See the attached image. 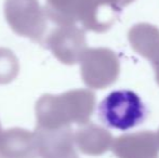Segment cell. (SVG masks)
Instances as JSON below:
<instances>
[{
    "label": "cell",
    "instance_id": "1",
    "mask_svg": "<svg viewBox=\"0 0 159 158\" xmlns=\"http://www.w3.org/2000/svg\"><path fill=\"white\" fill-rule=\"evenodd\" d=\"M95 94L87 89H75L60 95L44 94L36 103L37 128L59 129L70 124H84L92 116Z\"/></svg>",
    "mask_w": 159,
    "mask_h": 158
},
{
    "label": "cell",
    "instance_id": "2",
    "mask_svg": "<svg viewBox=\"0 0 159 158\" xmlns=\"http://www.w3.org/2000/svg\"><path fill=\"white\" fill-rule=\"evenodd\" d=\"M145 106L141 97L131 90L111 92L98 106L100 118L106 126L118 130H129L145 118Z\"/></svg>",
    "mask_w": 159,
    "mask_h": 158
},
{
    "label": "cell",
    "instance_id": "3",
    "mask_svg": "<svg viewBox=\"0 0 159 158\" xmlns=\"http://www.w3.org/2000/svg\"><path fill=\"white\" fill-rule=\"evenodd\" d=\"M4 16L17 35L42 42L48 16L38 0H6Z\"/></svg>",
    "mask_w": 159,
    "mask_h": 158
},
{
    "label": "cell",
    "instance_id": "4",
    "mask_svg": "<svg viewBox=\"0 0 159 158\" xmlns=\"http://www.w3.org/2000/svg\"><path fill=\"white\" fill-rule=\"evenodd\" d=\"M80 62L82 80L89 88L105 89L118 79L120 62L117 54L111 49H87Z\"/></svg>",
    "mask_w": 159,
    "mask_h": 158
},
{
    "label": "cell",
    "instance_id": "5",
    "mask_svg": "<svg viewBox=\"0 0 159 158\" xmlns=\"http://www.w3.org/2000/svg\"><path fill=\"white\" fill-rule=\"evenodd\" d=\"M48 48L60 62L74 65L81 61L87 51L86 33L76 25H61L46 40Z\"/></svg>",
    "mask_w": 159,
    "mask_h": 158
},
{
    "label": "cell",
    "instance_id": "6",
    "mask_svg": "<svg viewBox=\"0 0 159 158\" xmlns=\"http://www.w3.org/2000/svg\"><path fill=\"white\" fill-rule=\"evenodd\" d=\"M111 150L117 158H159V138L152 131L128 133L114 140Z\"/></svg>",
    "mask_w": 159,
    "mask_h": 158
},
{
    "label": "cell",
    "instance_id": "7",
    "mask_svg": "<svg viewBox=\"0 0 159 158\" xmlns=\"http://www.w3.org/2000/svg\"><path fill=\"white\" fill-rule=\"evenodd\" d=\"M41 158H78L75 151V134L70 127L59 129L36 128Z\"/></svg>",
    "mask_w": 159,
    "mask_h": 158
},
{
    "label": "cell",
    "instance_id": "8",
    "mask_svg": "<svg viewBox=\"0 0 159 158\" xmlns=\"http://www.w3.org/2000/svg\"><path fill=\"white\" fill-rule=\"evenodd\" d=\"M39 146L36 133L12 128L0 134V158H38Z\"/></svg>",
    "mask_w": 159,
    "mask_h": 158
},
{
    "label": "cell",
    "instance_id": "9",
    "mask_svg": "<svg viewBox=\"0 0 159 158\" xmlns=\"http://www.w3.org/2000/svg\"><path fill=\"white\" fill-rule=\"evenodd\" d=\"M75 143L82 154L100 156L111 150L114 139L111 133L105 128L87 122L76 131Z\"/></svg>",
    "mask_w": 159,
    "mask_h": 158
},
{
    "label": "cell",
    "instance_id": "10",
    "mask_svg": "<svg viewBox=\"0 0 159 158\" xmlns=\"http://www.w3.org/2000/svg\"><path fill=\"white\" fill-rule=\"evenodd\" d=\"M128 39L132 49L148 61L159 56V28L148 23H139L130 28Z\"/></svg>",
    "mask_w": 159,
    "mask_h": 158
},
{
    "label": "cell",
    "instance_id": "11",
    "mask_svg": "<svg viewBox=\"0 0 159 158\" xmlns=\"http://www.w3.org/2000/svg\"><path fill=\"white\" fill-rule=\"evenodd\" d=\"M87 0H47L46 13L57 26L75 25L80 21Z\"/></svg>",
    "mask_w": 159,
    "mask_h": 158
},
{
    "label": "cell",
    "instance_id": "12",
    "mask_svg": "<svg viewBox=\"0 0 159 158\" xmlns=\"http://www.w3.org/2000/svg\"><path fill=\"white\" fill-rule=\"evenodd\" d=\"M19 61L11 50L0 48V84L13 81L19 74Z\"/></svg>",
    "mask_w": 159,
    "mask_h": 158
},
{
    "label": "cell",
    "instance_id": "13",
    "mask_svg": "<svg viewBox=\"0 0 159 158\" xmlns=\"http://www.w3.org/2000/svg\"><path fill=\"white\" fill-rule=\"evenodd\" d=\"M107 1L111 2L113 4H115L116 7H118L119 9H122L124 7L128 6V4L132 3L134 0H107Z\"/></svg>",
    "mask_w": 159,
    "mask_h": 158
},
{
    "label": "cell",
    "instance_id": "14",
    "mask_svg": "<svg viewBox=\"0 0 159 158\" xmlns=\"http://www.w3.org/2000/svg\"><path fill=\"white\" fill-rule=\"evenodd\" d=\"M152 64H153L154 70H155L156 81H157V84H159V56L155 60V61L152 62Z\"/></svg>",
    "mask_w": 159,
    "mask_h": 158
},
{
    "label": "cell",
    "instance_id": "15",
    "mask_svg": "<svg viewBox=\"0 0 159 158\" xmlns=\"http://www.w3.org/2000/svg\"><path fill=\"white\" fill-rule=\"evenodd\" d=\"M158 138H159V130H158Z\"/></svg>",
    "mask_w": 159,
    "mask_h": 158
},
{
    "label": "cell",
    "instance_id": "16",
    "mask_svg": "<svg viewBox=\"0 0 159 158\" xmlns=\"http://www.w3.org/2000/svg\"><path fill=\"white\" fill-rule=\"evenodd\" d=\"M0 131H1V130H0ZM0 134H1V133H0Z\"/></svg>",
    "mask_w": 159,
    "mask_h": 158
}]
</instances>
